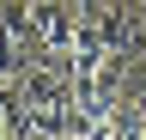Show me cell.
I'll return each mask as SVG.
<instances>
[{
    "instance_id": "obj_1",
    "label": "cell",
    "mask_w": 146,
    "mask_h": 140,
    "mask_svg": "<svg viewBox=\"0 0 146 140\" xmlns=\"http://www.w3.org/2000/svg\"><path fill=\"white\" fill-rule=\"evenodd\" d=\"M36 61H43V43L31 31V6L25 0H0V73L25 79Z\"/></svg>"
},
{
    "instance_id": "obj_2",
    "label": "cell",
    "mask_w": 146,
    "mask_h": 140,
    "mask_svg": "<svg viewBox=\"0 0 146 140\" xmlns=\"http://www.w3.org/2000/svg\"><path fill=\"white\" fill-rule=\"evenodd\" d=\"M25 6H31V31L43 43V55H67L79 37V6L73 0H25Z\"/></svg>"
},
{
    "instance_id": "obj_3",
    "label": "cell",
    "mask_w": 146,
    "mask_h": 140,
    "mask_svg": "<svg viewBox=\"0 0 146 140\" xmlns=\"http://www.w3.org/2000/svg\"><path fill=\"white\" fill-rule=\"evenodd\" d=\"M0 140H43V134H36V122H31L25 92H18V79L0 92Z\"/></svg>"
},
{
    "instance_id": "obj_4",
    "label": "cell",
    "mask_w": 146,
    "mask_h": 140,
    "mask_svg": "<svg viewBox=\"0 0 146 140\" xmlns=\"http://www.w3.org/2000/svg\"><path fill=\"white\" fill-rule=\"evenodd\" d=\"M6 85H12V79H6V73H0V92H6Z\"/></svg>"
},
{
    "instance_id": "obj_5",
    "label": "cell",
    "mask_w": 146,
    "mask_h": 140,
    "mask_svg": "<svg viewBox=\"0 0 146 140\" xmlns=\"http://www.w3.org/2000/svg\"><path fill=\"white\" fill-rule=\"evenodd\" d=\"M134 6H140V19H146V0H134Z\"/></svg>"
},
{
    "instance_id": "obj_6",
    "label": "cell",
    "mask_w": 146,
    "mask_h": 140,
    "mask_svg": "<svg viewBox=\"0 0 146 140\" xmlns=\"http://www.w3.org/2000/svg\"><path fill=\"white\" fill-rule=\"evenodd\" d=\"M140 140H146V128H140Z\"/></svg>"
},
{
    "instance_id": "obj_7",
    "label": "cell",
    "mask_w": 146,
    "mask_h": 140,
    "mask_svg": "<svg viewBox=\"0 0 146 140\" xmlns=\"http://www.w3.org/2000/svg\"><path fill=\"white\" fill-rule=\"evenodd\" d=\"M140 104H146V92H140Z\"/></svg>"
}]
</instances>
